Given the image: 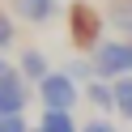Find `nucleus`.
Listing matches in <instances>:
<instances>
[{"mask_svg":"<svg viewBox=\"0 0 132 132\" xmlns=\"http://www.w3.org/2000/svg\"><path fill=\"white\" fill-rule=\"evenodd\" d=\"M38 98H43L47 111H68L77 106V81L68 77V72H51V77L38 81Z\"/></svg>","mask_w":132,"mask_h":132,"instance_id":"obj_1","label":"nucleus"},{"mask_svg":"<svg viewBox=\"0 0 132 132\" xmlns=\"http://www.w3.org/2000/svg\"><path fill=\"white\" fill-rule=\"evenodd\" d=\"M89 102L94 106H115V85H102V81H89Z\"/></svg>","mask_w":132,"mask_h":132,"instance_id":"obj_9","label":"nucleus"},{"mask_svg":"<svg viewBox=\"0 0 132 132\" xmlns=\"http://www.w3.org/2000/svg\"><path fill=\"white\" fill-rule=\"evenodd\" d=\"M38 132H81V128L72 123V115H68V111H43Z\"/></svg>","mask_w":132,"mask_h":132,"instance_id":"obj_6","label":"nucleus"},{"mask_svg":"<svg viewBox=\"0 0 132 132\" xmlns=\"http://www.w3.org/2000/svg\"><path fill=\"white\" fill-rule=\"evenodd\" d=\"M26 106V81L17 77V68H0V115H21Z\"/></svg>","mask_w":132,"mask_h":132,"instance_id":"obj_4","label":"nucleus"},{"mask_svg":"<svg viewBox=\"0 0 132 132\" xmlns=\"http://www.w3.org/2000/svg\"><path fill=\"white\" fill-rule=\"evenodd\" d=\"M64 72H68L72 81H89L94 77V64H72V68H64Z\"/></svg>","mask_w":132,"mask_h":132,"instance_id":"obj_12","label":"nucleus"},{"mask_svg":"<svg viewBox=\"0 0 132 132\" xmlns=\"http://www.w3.org/2000/svg\"><path fill=\"white\" fill-rule=\"evenodd\" d=\"M94 72L98 77H123V72H132V43H98L94 47Z\"/></svg>","mask_w":132,"mask_h":132,"instance_id":"obj_3","label":"nucleus"},{"mask_svg":"<svg viewBox=\"0 0 132 132\" xmlns=\"http://www.w3.org/2000/svg\"><path fill=\"white\" fill-rule=\"evenodd\" d=\"M34 132H38V128H34Z\"/></svg>","mask_w":132,"mask_h":132,"instance_id":"obj_16","label":"nucleus"},{"mask_svg":"<svg viewBox=\"0 0 132 132\" xmlns=\"http://www.w3.org/2000/svg\"><path fill=\"white\" fill-rule=\"evenodd\" d=\"M0 132H30L21 115H0Z\"/></svg>","mask_w":132,"mask_h":132,"instance_id":"obj_11","label":"nucleus"},{"mask_svg":"<svg viewBox=\"0 0 132 132\" xmlns=\"http://www.w3.org/2000/svg\"><path fill=\"white\" fill-rule=\"evenodd\" d=\"M81 132H115V128H111V123H106V119H94V123H85V128H81Z\"/></svg>","mask_w":132,"mask_h":132,"instance_id":"obj_14","label":"nucleus"},{"mask_svg":"<svg viewBox=\"0 0 132 132\" xmlns=\"http://www.w3.org/2000/svg\"><path fill=\"white\" fill-rule=\"evenodd\" d=\"M111 21L115 26H123L132 34V0H115V9H111Z\"/></svg>","mask_w":132,"mask_h":132,"instance_id":"obj_10","label":"nucleus"},{"mask_svg":"<svg viewBox=\"0 0 132 132\" xmlns=\"http://www.w3.org/2000/svg\"><path fill=\"white\" fill-rule=\"evenodd\" d=\"M13 43V21H9V13H0V47H9Z\"/></svg>","mask_w":132,"mask_h":132,"instance_id":"obj_13","label":"nucleus"},{"mask_svg":"<svg viewBox=\"0 0 132 132\" xmlns=\"http://www.w3.org/2000/svg\"><path fill=\"white\" fill-rule=\"evenodd\" d=\"M98 34H102V17H98L94 4H85V0H77L68 9V38L77 47H94Z\"/></svg>","mask_w":132,"mask_h":132,"instance_id":"obj_2","label":"nucleus"},{"mask_svg":"<svg viewBox=\"0 0 132 132\" xmlns=\"http://www.w3.org/2000/svg\"><path fill=\"white\" fill-rule=\"evenodd\" d=\"M0 68H4V64H0Z\"/></svg>","mask_w":132,"mask_h":132,"instance_id":"obj_15","label":"nucleus"},{"mask_svg":"<svg viewBox=\"0 0 132 132\" xmlns=\"http://www.w3.org/2000/svg\"><path fill=\"white\" fill-rule=\"evenodd\" d=\"M13 4H17V13L26 21H47L55 13V0H13Z\"/></svg>","mask_w":132,"mask_h":132,"instance_id":"obj_5","label":"nucleus"},{"mask_svg":"<svg viewBox=\"0 0 132 132\" xmlns=\"http://www.w3.org/2000/svg\"><path fill=\"white\" fill-rule=\"evenodd\" d=\"M21 72H26L30 81L51 77V72H47V55H43V51H34V47H30V51H21Z\"/></svg>","mask_w":132,"mask_h":132,"instance_id":"obj_7","label":"nucleus"},{"mask_svg":"<svg viewBox=\"0 0 132 132\" xmlns=\"http://www.w3.org/2000/svg\"><path fill=\"white\" fill-rule=\"evenodd\" d=\"M115 111H119L123 119H132V77L115 81Z\"/></svg>","mask_w":132,"mask_h":132,"instance_id":"obj_8","label":"nucleus"}]
</instances>
